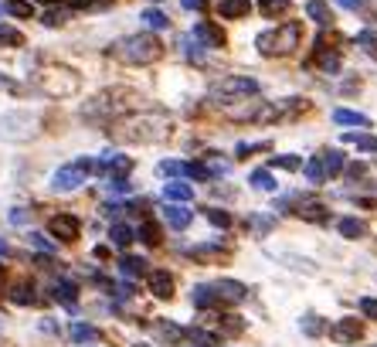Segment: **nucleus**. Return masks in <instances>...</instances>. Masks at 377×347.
<instances>
[{"label":"nucleus","instance_id":"37","mask_svg":"<svg viewBox=\"0 0 377 347\" xmlns=\"http://www.w3.org/2000/svg\"><path fill=\"white\" fill-rule=\"evenodd\" d=\"M357 45H360L364 52H377V31H371V27H364V31L357 34Z\"/></svg>","mask_w":377,"mask_h":347},{"label":"nucleus","instance_id":"18","mask_svg":"<svg viewBox=\"0 0 377 347\" xmlns=\"http://www.w3.org/2000/svg\"><path fill=\"white\" fill-rule=\"evenodd\" d=\"M136 239V232L129 228V225H123V221H116L112 228H109V242L116 245V249H129V242Z\"/></svg>","mask_w":377,"mask_h":347},{"label":"nucleus","instance_id":"33","mask_svg":"<svg viewBox=\"0 0 377 347\" xmlns=\"http://www.w3.org/2000/svg\"><path fill=\"white\" fill-rule=\"evenodd\" d=\"M180 52L187 54L191 61H204V52H201V45H198L194 38H180Z\"/></svg>","mask_w":377,"mask_h":347},{"label":"nucleus","instance_id":"27","mask_svg":"<svg viewBox=\"0 0 377 347\" xmlns=\"http://www.w3.org/2000/svg\"><path fill=\"white\" fill-rule=\"evenodd\" d=\"M204 218H207L214 228H221V232H225V228H231V221H235V218H231L225 208H204Z\"/></svg>","mask_w":377,"mask_h":347},{"label":"nucleus","instance_id":"6","mask_svg":"<svg viewBox=\"0 0 377 347\" xmlns=\"http://www.w3.org/2000/svg\"><path fill=\"white\" fill-rule=\"evenodd\" d=\"M330 337H333L337 344H357V341L364 337V320L343 317V320H337L333 327H330Z\"/></svg>","mask_w":377,"mask_h":347},{"label":"nucleus","instance_id":"2","mask_svg":"<svg viewBox=\"0 0 377 347\" xmlns=\"http://www.w3.org/2000/svg\"><path fill=\"white\" fill-rule=\"evenodd\" d=\"M300 24L293 21V24H279L272 31H265V34H258V52L262 54H289L296 45H300Z\"/></svg>","mask_w":377,"mask_h":347},{"label":"nucleus","instance_id":"14","mask_svg":"<svg viewBox=\"0 0 377 347\" xmlns=\"http://www.w3.org/2000/svg\"><path fill=\"white\" fill-rule=\"evenodd\" d=\"M163 218L174 225L177 232H184V228L194 221V212H187V208H180V205H170V208H163Z\"/></svg>","mask_w":377,"mask_h":347},{"label":"nucleus","instance_id":"13","mask_svg":"<svg viewBox=\"0 0 377 347\" xmlns=\"http://www.w3.org/2000/svg\"><path fill=\"white\" fill-rule=\"evenodd\" d=\"M191 300H194V307H207V310H214V307H221V300H218V293H214V286L207 283V286H194V293H191Z\"/></svg>","mask_w":377,"mask_h":347},{"label":"nucleus","instance_id":"16","mask_svg":"<svg viewBox=\"0 0 377 347\" xmlns=\"http://www.w3.org/2000/svg\"><path fill=\"white\" fill-rule=\"evenodd\" d=\"M333 123H340V126H371V119L364 112H353V109H333Z\"/></svg>","mask_w":377,"mask_h":347},{"label":"nucleus","instance_id":"10","mask_svg":"<svg viewBox=\"0 0 377 347\" xmlns=\"http://www.w3.org/2000/svg\"><path fill=\"white\" fill-rule=\"evenodd\" d=\"M337 232H340L343 239H364V235H367V221H364V218H353V214H347V218H340V221H337Z\"/></svg>","mask_w":377,"mask_h":347},{"label":"nucleus","instance_id":"17","mask_svg":"<svg viewBox=\"0 0 377 347\" xmlns=\"http://www.w3.org/2000/svg\"><path fill=\"white\" fill-rule=\"evenodd\" d=\"M153 337H160V341H180L184 337V327H177V323L170 320H153Z\"/></svg>","mask_w":377,"mask_h":347},{"label":"nucleus","instance_id":"8","mask_svg":"<svg viewBox=\"0 0 377 347\" xmlns=\"http://www.w3.org/2000/svg\"><path fill=\"white\" fill-rule=\"evenodd\" d=\"M211 286H214V293H218L221 303H242V300L249 296L245 283H235V279H218V283H211Z\"/></svg>","mask_w":377,"mask_h":347},{"label":"nucleus","instance_id":"12","mask_svg":"<svg viewBox=\"0 0 377 347\" xmlns=\"http://www.w3.org/2000/svg\"><path fill=\"white\" fill-rule=\"evenodd\" d=\"M306 14H309V21H316L320 27L333 24V10H330V3H323V0H309L306 3Z\"/></svg>","mask_w":377,"mask_h":347},{"label":"nucleus","instance_id":"30","mask_svg":"<svg viewBox=\"0 0 377 347\" xmlns=\"http://www.w3.org/2000/svg\"><path fill=\"white\" fill-rule=\"evenodd\" d=\"M140 21H143V24L147 27H153V31H163V27L170 24V21H167V14H163V10H143V17H140Z\"/></svg>","mask_w":377,"mask_h":347},{"label":"nucleus","instance_id":"26","mask_svg":"<svg viewBox=\"0 0 377 347\" xmlns=\"http://www.w3.org/2000/svg\"><path fill=\"white\" fill-rule=\"evenodd\" d=\"M302 170H306V177H309V184H323L327 181V167L320 157H313L309 163H302Z\"/></svg>","mask_w":377,"mask_h":347},{"label":"nucleus","instance_id":"51","mask_svg":"<svg viewBox=\"0 0 377 347\" xmlns=\"http://www.w3.org/2000/svg\"><path fill=\"white\" fill-rule=\"evenodd\" d=\"M191 347H207V344H191Z\"/></svg>","mask_w":377,"mask_h":347},{"label":"nucleus","instance_id":"7","mask_svg":"<svg viewBox=\"0 0 377 347\" xmlns=\"http://www.w3.org/2000/svg\"><path fill=\"white\" fill-rule=\"evenodd\" d=\"M174 290H177L174 276H170L167 269H153L150 272V293L156 296V300H174Z\"/></svg>","mask_w":377,"mask_h":347},{"label":"nucleus","instance_id":"15","mask_svg":"<svg viewBox=\"0 0 377 347\" xmlns=\"http://www.w3.org/2000/svg\"><path fill=\"white\" fill-rule=\"evenodd\" d=\"M51 293H54V300H61L68 310H75V303H78V286H75V283H68V279H58V286H54Z\"/></svg>","mask_w":377,"mask_h":347},{"label":"nucleus","instance_id":"53","mask_svg":"<svg viewBox=\"0 0 377 347\" xmlns=\"http://www.w3.org/2000/svg\"><path fill=\"white\" fill-rule=\"evenodd\" d=\"M374 347H377V344H374Z\"/></svg>","mask_w":377,"mask_h":347},{"label":"nucleus","instance_id":"28","mask_svg":"<svg viewBox=\"0 0 377 347\" xmlns=\"http://www.w3.org/2000/svg\"><path fill=\"white\" fill-rule=\"evenodd\" d=\"M10 303H17V307H31V303H38V296H34V290H31L27 283H21V286L10 290Z\"/></svg>","mask_w":377,"mask_h":347},{"label":"nucleus","instance_id":"39","mask_svg":"<svg viewBox=\"0 0 377 347\" xmlns=\"http://www.w3.org/2000/svg\"><path fill=\"white\" fill-rule=\"evenodd\" d=\"M300 214L302 218H309V221H327V208H323V205H309V201H306Z\"/></svg>","mask_w":377,"mask_h":347},{"label":"nucleus","instance_id":"36","mask_svg":"<svg viewBox=\"0 0 377 347\" xmlns=\"http://www.w3.org/2000/svg\"><path fill=\"white\" fill-rule=\"evenodd\" d=\"M272 167H282V170H302V161L296 154H282V157H272Z\"/></svg>","mask_w":377,"mask_h":347},{"label":"nucleus","instance_id":"5","mask_svg":"<svg viewBox=\"0 0 377 347\" xmlns=\"http://www.w3.org/2000/svg\"><path fill=\"white\" fill-rule=\"evenodd\" d=\"M48 232H51V239H58V242H75L78 232H82V221H78L75 214L58 212L48 218Z\"/></svg>","mask_w":377,"mask_h":347},{"label":"nucleus","instance_id":"3","mask_svg":"<svg viewBox=\"0 0 377 347\" xmlns=\"http://www.w3.org/2000/svg\"><path fill=\"white\" fill-rule=\"evenodd\" d=\"M262 92V85L249 75H228L221 79L211 92H207V99H214V103H235V99H242V96H258Z\"/></svg>","mask_w":377,"mask_h":347},{"label":"nucleus","instance_id":"47","mask_svg":"<svg viewBox=\"0 0 377 347\" xmlns=\"http://www.w3.org/2000/svg\"><path fill=\"white\" fill-rule=\"evenodd\" d=\"M0 89H7V92H14V89H17V82H14V79H7V75H0Z\"/></svg>","mask_w":377,"mask_h":347},{"label":"nucleus","instance_id":"32","mask_svg":"<svg viewBox=\"0 0 377 347\" xmlns=\"http://www.w3.org/2000/svg\"><path fill=\"white\" fill-rule=\"evenodd\" d=\"M3 7H7L10 17H31V14H34V7H31L27 0H7Z\"/></svg>","mask_w":377,"mask_h":347},{"label":"nucleus","instance_id":"42","mask_svg":"<svg viewBox=\"0 0 377 347\" xmlns=\"http://www.w3.org/2000/svg\"><path fill=\"white\" fill-rule=\"evenodd\" d=\"M27 242H31V245H34V249H45V252H54V242H48L45 239V235H41V232H31V235H27Z\"/></svg>","mask_w":377,"mask_h":347},{"label":"nucleus","instance_id":"38","mask_svg":"<svg viewBox=\"0 0 377 347\" xmlns=\"http://www.w3.org/2000/svg\"><path fill=\"white\" fill-rule=\"evenodd\" d=\"M140 239L147 242V245H160V228H156L153 221H143V225H140Z\"/></svg>","mask_w":377,"mask_h":347},{"label":"nucleus","instance_id":"21","mask_svg":"<svg viewBox=\"0 0 377 347\" xmlns=\"http://www.w3.org/2000/svg\"><path fill=\"white\" fill-rule=\"evenodd\" d=\"M320 161H323V167H327V177H337V174L347 167V157H343L340 150H327Z\"/></svg>","mask_w":377,"mask_h":347},{"label":"nucleus","instance_id":"44","mask_svg":"<svg viewBox=\"0 0 377 347\" xmlns=\"http://www.w3.org/2000/svg\"><path fill=\"white\" fill-rule=\"evenodd\" d=\"M7 218H10V225H27V218H31V214H27L24 208H14Z\"/></svg>","mask_w":377,"mask_h":347},{"label":"nucleus","instance_id":"49","mask_svg":"<svg viewBox=\"0 0 377 347\" xmlns=\"http://www.w3.org/2000/svg\"><path fill=\"white\" fill-rule=\"evenodd\" d=\"M0 256H7V242L0 239Z\"/></svg>","mask_w":377,"mask_h":347},{"label":"nucleus","instance_id":"4","mask_svg":"<svg viewBox=\"0 0 377 347\" xmlns=\"http://www.w3.org/2000/svg\"><path fill=\"white\" fill-rule=\"evenodd\" d=\"M89 174H96V161H92V157H78L75 163H65V167L54 170L51 187H54V191H78V187L85 184Z\"/></svg>","mask_w":377,"mask_h":347},{"label":"nucleus","instance_id":"52","mask_svg":"<svg viewBox=\"0 0 377 347\" xmlns=\"http://www.w3.org/2000/svg\"><path fill=\"white\" fill-rule=\"evenodd\" d=\"M262 3H265V0H262Z\"/></svg>","mask_w":377,"mask_h":347},{"label":"nucleus","instance_id":"43","mask_svg":"<svg viewBox=\"0 0 377 347\" xmlns=\"http://www.w3.org/2000/svg\"><path fill=\"white\" fill-rule=\"evenodd\" d=\"M286 7H289L286 0H265V3H262V14H269V17H276V14H282Z\"/></svg>","mask_w":377,"mask_h":347},{"label":"nucleus","instance_id":"29","mask_svg":"<svg viewBox=\"0 0 377 347\" xmlns=\"http://www.w3.org/2000/svg\"><path fill=\"white\" fill-rule=\"evenodd\" d=\"M251 187H255V191H276V177H272V174H269V170H251Z\"/></svg>","mask_w":377,"mask_h":347},{"label":"nucleus","instance_id":"34","mask_svg":"<svg viewBox=\"0 0 377 347\" xmlns=\"http://www.w3.org/2000/svg\"><path fill=\"white\" fill-rule=\"evenodd\" d=\"M65 21H68V10H65V7H61V10H45V14H41V24L45 27H61Z\"/></svg>","mask_w":377,"mask_h":347},{"label":"nucleus","instance_id":"46","mask_svg":"<svg viewBox=\"0 0 377 347\" xmlns=\"http://www.w3.org/2000/svg\"><path fill=\"white\" fill-rule=\"evenodd\" d=\"M180 7H184V10H201L204 0H180Z\"/></svg>","mask_w":377,"mask_h":347},{"label":"nucleus","instance_id":"31","mask_svg":"<svg viewBox=\"0 0 377 347\" xmlns=\"http://www.w3.org/2000/svg\"><path fill=\"white\" fill-rule=\"evenodd\" d=\"M249 228H251V232H262V235H265V232H272V228H276V218H272V214H251Z\"/></svg>","mask_w":377,"mask_h":347},{"label":"nucleus","instance_id":"22","mask_svg":"<svg viewBox=\"0 0 377 347\" xmlns=\"http://www.w3.org/2000/svg\"><path fill=\"white\" fill-rule=\"evenodd\" d=\"M72 341L75 344H89V341H99V327H89V323H72Z\"/></svg>","mask_w":377,"mask_h":347},{"label":"nucleus","instance_id":"41","mask_svg":"<svg viewBox=\"0 0 377 347\" xmlns=\"http://www.w3.org/2000/svg\"><path fill=\"white\" fill-rule=\"evenodd\" d=\"M360 313H364L367 320L377 323V300L374 296H364V300H360Z\"/></svg>","mask_w":377,"mask_h":347},{"label":"nucleus","instance_id":"24","mask_svg":"<svg viewBox=\"0 0 377 347\" xmlns=\"http://www.w3.org/2000/svg\"><path fill=\"white\" fill-rule=\"evenodd\" d=\"M343 143H353V147H360L364 154H377V136H367V133H343Z\"/></svg>","mask_w":377,"mask_h":347},{"label":"nucleus","instance_id":"19","mask_svg":"<svg viewBox=\"0 0 377 347\" xmlns=\"http://www.w3.org/2000/svg\"><path fill=\"white\" fill-rule=\"evenodd\" d=\"M300 330L306 334V337H320V334H327V323H323L320 313H306V317L300 320Z\"/></svg>","mask_w":377,"mask_h":347},{"label":"nucleus","instance_id":"1","mask_svg":"<svg viewBox=\"0 0 377 347\" xmlns=\"http://www.w3.org/2000/svg\"><path fill=\"white\" fill-rule=\"evenodd\" d=\"M163 54V45L153 34H129L112 45V58H119L123 65H150Z\"/></svg>","mask_w":377,"mask_h":347},{"label":"nucleus","instance_id":"25","mask_svg":"<svg viewBox=\"0 0 377 347\" xmlns=\"http://www.w3.org/2000/svg\"><path fill=\"white\" fill-rule=\"evenodd\" d=\"M163 194H167L170 201H184V205H187V201L194 198V187H191V184H180V181H174V184L163 187Z\"/></svg>","mask_w":377,"mask_h":347},{"label":"nucleus","instance_id":"45","mask_svg":"<svg viewBox=\"0 0 377 347\" xmlns=\"http://www.w3.org/2000/svg\"><path fill=\"white\" fill-rule=\"evenodd\" d=\"M337 3H340L343 10H360V7H364V0H337Z\"/></svg>","mask_w":377,"mask_h":347},{"label":"nucleus","instance_id":"9","mask_svg":"<svg viewBox=\"0 0 377 347\" xmlns=\"http://www.w3.org/2000/svg\"><path fill=\"white\" fill-rule=\"evenodd\" d=\"M194 38L201 41L204 48H225V45H228L225 31H221L218 24H198V27H194Z\"/></svg>","mask_w":377,"mask_h":347},{"label":"nucleus","instance_id":"50","mask_svg":"<svg viewBox=\"0 0 377 347\" xmlns=\"http://www.w3.org/2000/svg\"><path fill=\"white\" fill-rule=\"evenodd\" d=\"M133 347H150V344H133Z\"/></svg>","mask_w":377,"mask_h":347},{"label":"nucleus","instance_id":"20","mask_svg":"<svg viewBox=\"0 0 377 347\" xmlns=\"http://www.w3.org/2000/svg\"><path fill=\"white\" fill-rule=\"evenodd\" d=\"M24 45V34L14 24H0V48H21Z\"/></svg>","mask_w":377,"mask_h":347},{"label":"nucleus","instance_id":"35","mask_svg":"<svg viewBox=\"0 0 377 347\" xmlns=\"http://www.w3.org/2000/svg\"><path fill=\"white\" fill-rule=\"evenodd\" d=\"M156 170H160V174H167V177H170V174H177V177H180V174H191V163H184V161H163L160 167H156Z\"/></svg>","mask_w":377,"mask_h":347},{"label":"nucleus","instance_id":"23","mask_svg":"<svg viewBox=\"0 0 377 347\" xmlns=\"http://www.w3.org/2000/svg\"><path fill=\"white\" fill-rule=\"evenodd\" d=\"M119 272H123V276H143V272H147V259H140V256H123V259H119Z\"/></svg>","mask_w":377,"mask_h":347},{"label":"nucleus","instance_id":"40","mask_svg":"<svg viewBox=\"0 0 377 347\" xmlns=\"http://www.w3.org/2000/svg\"><path fill=\"white\" fill-rule=\"evenodd\" d=\"M105 187H109L112 194H133V184H129L126 177H109V181H105Z\"/></svg>","mask_w":377,"mask_h":347},{"label":"nucleus","instance_id":"48","mask_svg":"<svg viewBox=\"0 0 377 347\" xmlns=\"http://www.w3.org/2000/svg\"><path fill=\"white\" fill-rule=\"evenodd\" d=\"M34 3H45V7H54V3H61V0H34Z\"/></svg>","mask_w":377,"mask_h":347},{"label":"nucleus","instance_id":"11","mask_svg":"<svg viewBox=\"0 0 377 347\" xmlns=\"http://www.w3.org/2000/svg\"><path fill=\"white\" fill-rule=\"evenodd\" d=\"M218 14L231 21V17H249L251 14V0H221L218 3Z\"/></svg>","mask_w":377,"mask_h":347}]
</instances>
